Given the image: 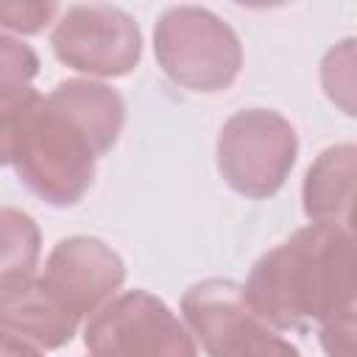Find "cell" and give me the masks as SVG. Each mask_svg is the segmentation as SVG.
Wrapping results in <instances>:
<instances>
[{
    "instance_id": "8fae6325",
    "label": "cell",
    "mask_w": 357,
    "mask_h": 357,
    "mask_svg": "<svg viewBox=\"0 0 357 357\" xmlns=\"http://www.w3.org/2000/svg\"><path fill=\"white\" fill-rule=\"evenodd\" d=\"M42 257L39 223L17 209L0 206V293L33 279Z\"/></svg>"
},
{
    "instance_id": "30bf717a",
    "label": "cell",
    "mask_w": 357,
    "mask_h": 357,
    "mask_svg": "<svg viewBox=\"0 0 357 357\" xmlns=\"http://www.w3.org/2000/svg\"><path fill=\"white\" fill-rule=\"evenodd\" d=\"M354 173L357 148L351 142L329 145L315 156L301 184V206L310 223H335L351 229Z\"/></svg>"
},
{
    "instance_id": "ba28073f",
    "label": "cell",
    "mask_w": 357,
    "mask_h": 357,
    "mask_svg": "<svg viewBox=\"0 0 357 357\" xmlns=\"http://www.w3.org/2000/svg\"><path fill=\"white\" fill-rule=\"evenodd\" d=\"M39 282L81 321L120 293L126 262L100 237L73 234L50 248Z\"/></svg>"
},
{
    "instance_id": "7c38bea8",
    "label": "cell",
    "mask_w": 357,
    "mask_h": 357,
    "mask_svg": "<svg viewBox=\"0 0 357 357\" xmlns=\"http://www.w3.org/2000/svg\"><path fill=\"white\" fill-rule=\"evenodd\" d=\"M354 39H343L321 59V86L326 98L349 117H354Z\"/></svg>"
},
{
    "instance_id": "e0dca14e",
    "label": "cell",
    "mask_w": 357,
    "mask_h": 357,
    "mask_svg": "<svg viewBox=\"0 0 357 357\" xmlns=\"http://www.w3.org/2000/svg\"><path fill=\"white\" fill-rule=\"evenodd\" d=\"M0 357H45L42 349L31 346L28 340H20L8 332H0Z\"/></svg>"
},
{
    "instance_id": "2e32d148",
    "label": "cell",
    "mask_w": 357,
    "mask_h": 357,
    "mask_svg": "<svg viewBox=\"0 0 357 357\" xmlns=\"http://www.w3.org/2000/svg\"><path fill=\"white\" fill-rule=\"evenodd\" d=\"M318 340L326 357H354V307L318 324Z\"/></svg>"
},
{
    "instance_id": "4fadbf2b",
    "label": "cell",
    "mask_w": 357,
    "mask_h": 357,
    "mask_svg": "<svg viewBox=\"0 0 357 357\" xmlns=\"http://www.w3.org/2000/svg\"><path fill=\"white\" fill-rule=\"evenodd\" d=\"M39 98L42 95L33 86L0 92V167L11 165L22 123L31 114V109L39 103Z\"/></svg>"
},
{
    "instance_id": "6da1fadb",
    "label": "cell",
    "mask_w": 357,
    "mask_h": 357,
    "mask_svg": "<svg viewBox=\"0 0 357 357\" xmlns=\"http://www.w3.org/2000/svg\"><path fill=\"white\" fill-rule=\"evenodd\" d=\"M126 126L117 89L95 78L59 81L22 123L11 167L36 198L56 209L75 206L92 187L98 159Z\"/></svg>"
},
{
    "instance_id": "52a82bcc",
    "label": "cell",
    "mask_w": 357,
    "mask_h": 357,
    "mask_svg": "<svg viewBox=\"0 0 357 357\" xmlns=\"http://www.w3.org/2000/svg\"><path fill=\"white\" fill-rule=\"evenodd\" d=\"M50 47L64 67L86 78H123L142 59V31L117 6H70L53 22Z\"/></svg>"
},
{
    "instance_id": "3957f363",
    "label": "cell",
    "mask_w": 357,
    "mask_h": 357,
    "mask_svg": "<svg viewBox=\"0 0 357 357\" xmlns=\"http://www.w3.org/2000/svg\"><path fill=\"white\" fill-rule=\"evenodd\" d=\"M153 56L162 73L198 95L226 92L243 70L237 31L204 6H170L153 25Z\"/></svg>"
},
{
    "instance_id": "8992f818",
    "label": "cell",
    "mask_w": 357,
    "mask_h": 357,
    "mask_svg": "<svg viewBox=\"0 0 357 357\" xmlns=\"http://www.w3.org/2000/svg\"><path fill=\"white\" fill-rule=\"evenodd\" d=\"M181 321L206 357H301L287 337L245 307L234 279L212 276L190 284L181 296Z\"/></svg>"
},
{
    "instance_id": "5bb4252c",
    "label": "cell",
    "mask_w": 357,
    "mask_h": 357,
    "mask_svg": "<svg viewBox=\"0 0 357 357\" xmlns=\"http://www.w3.org/2000/svg\"><path fill=\"white\" fill-rule=\"evenodd\" d=\"M39 67V56L31 45L0 31V92L31 86Z\"/></svg>"
},
{
    "instance_id": "9a60e30c",
    "label": "cell",
    "mask_w": 357,
    "mask_h": 357,
    "mask_svg": "<svg viewBox=\"0 0 357 357\" xmlns=\"http://www.w3.org/2000/svg\"><path fill=\"white\" fill-rule=\"evenodd\" d=\"M61 14L59 3H0V28L3 33H42Z\"/></svg>"
},
{
    "instance_id": "7a4b0ae2",
    "label": "cell",
    "mask_w": 357,
    "mask_h": 357,
    "mask_svg": "<svg viewBox=\"0 0 357 357\" xmlns=\"http://www.w3.org/2000/svg\"><path fill=\"white\" fill-rule=\"evenodd\" d=\"M245 307L276 332H310L354 307L357 268L351 229L307 223L265 251L240 284Z\"/></svg>"
},
{
    "instance_id": "277c9868",
    "label": "cell",
    "mask_w": 357,
    "mask_h": 357,
    "mask_svg": "<svg viewBox=\"0 0 357 357\" xmlns=\"http://www.w3.org/2000/svg\"><path fill=\"white\" fill-rule=\"evenodd\" d=\"M298 156V134L293 123L273 109L234 112L215 145L218 173L237 195L262 201L276 195Z\"/></svg>"
},
{
    "instance_id": "5b68a950",
    "label": "cell",
    "mask_w": 357,
    "mask_h": 357,
    "mask_svg": "<svg viewBox=\"0 0 357 357\" xmlns=\"http://www.w3.org/2000/svg\"><path fill=\"white\" fill-rule=\"evenodd\" d=\"M89 357H198L187 324L153 293L123 290L84 324Z\"/></svg>"
},
{
    "instance_id": "9c48e42d",
    "label": "cell",
    "mask_w": 357,
    "mask_h": 357,
    "mask_svg": "<svg viewBox=\"0 0 357 357\" xmlns=\"http://www.w3.org/2000/svg\"><path fill=\"white\" fill-rule=\"evenodd\" d=\"M78 326L81 321L39 282V276L0 293V332L28 340L36 349H64L73 343Z\"/></svg>"
}]
</instances>
